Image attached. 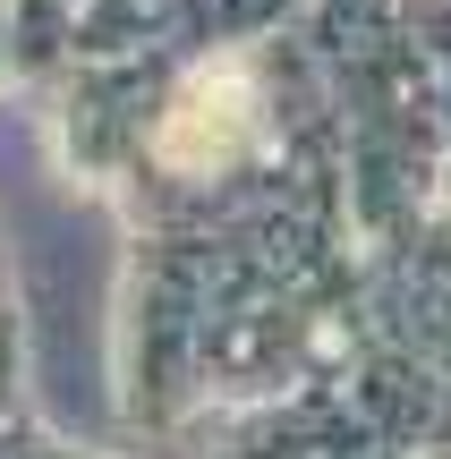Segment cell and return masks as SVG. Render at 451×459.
<instances>
[{
    "label": "cell",
    "mask_w": 451,
    "mask_h": 459,
    "mask_svg": "<svg viewBox=\"0 0 451 459\" xmlns=\"http://www.w3.org/2000/svg\"><path fill=\"white\" fill-rule=\"evenodd\" d=\"M239 128H247V85L239 77H196L162 119V153L179 170H213L221 153L239 145Z\"/></svg>",
    "instance_id": "cell-1"
}]
</instances>
